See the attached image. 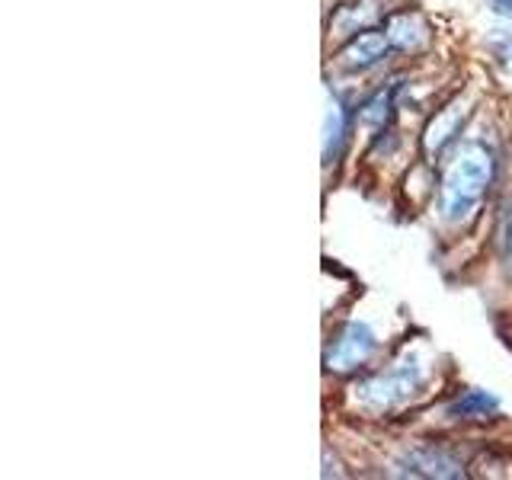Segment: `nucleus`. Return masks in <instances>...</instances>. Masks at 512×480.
I'll use <instances>...</instances> for the list:
<instances>
[{
	"label": "nucleus",
	"instance_id": "obj_5",
	"mask_svg": "<svg viewBox=\"0 0 512 480\" xmlns=\"http://www.w3.org/2000/svg\"><path fill=\"white\" fill-rule=\"evenodd\" d=\"M391 45V36L388 32H362V36L352 39L346 48H343V64L346 68H372V64H378L384 58V52H388Z\"/></svg>",
	"mask_w": 512,
	"mask_h": 480
},
{
	"label": "nucleus",
	"instance_id": "obj_6",
	"mask_svg": "<svg viewBox=\"0 0 512 480\" xmlns=\"http://www.w3.org/2000/svg\"><path fill=\"white\" fill-rule=\"evenodd\" d=\"M461 119H464V109L455 103V106H448V109H442L436 119H432V125H429V132H426V151L429 154H439L448 141L455 138V132L461 128Z\"/></svg>",
	"mask_w": 512,
	"mask_h": 480
},
{
	"label": "nucleus",
	"instance_id": "obj_11",
	"mask_svg": "<svg viewBox=\"0 0 512 480\" xmlns=\"http://www.w3.org/2000/svg\"><path fill=\"white\" fill-rule=\"evenodd\" d=\"M490 4H493V10H496V13L512 16V0H490Z\"/></svg>",
	"mask_w": 512,
	"mask_h": 480
},
{
	"label": "nucleus",
	"instance_id": "obj_2",
	"mask_svg": "<svg viewBox=\"0 0 512 480\" xmlns=\"http://www.w3.org/2000/svg\"><path fill=\"white\" fill-rule=\"evenodd\" d=\"M423 381L420 365L413 359L397 362L388 372H381L375 378H368L365 384H359V400L368 407H394L400 400H407L410 394H416Z\"/></svg>",
	"mask_w": 512,
	"mask_h": 480
},
{
	"label": "nucleus",
	"instance_id": "obj_4",
	"mask_svg": "<svg viewBox=\"0 0 512 480\" xmlns=\"http://www.w3.org/2000/svg\"><path fill=\"white\" fill-rule=\"evenodd\" d=\"M400 474H413V477H458L461 464L452 455L439 452V448L420 445V448H413V452H407L404 458H400Z\"/></svg>",
	"mask_w": 512,
	"mask_h": 480
},
{
	"label": "nucleus",
	"instance_id": "obj_8",
	"mask_svg": "<svg viewBox=\"0 0 512 480\" xmlns=\"http://www.w3.org/2000/svg\"><path fill=\"white\" fill-rule=\"evenodd\" d=\"M343 132H346L343 106L333 100V103H330V109H327V122H324V154H327V160H333V157H336V151H340Z\"/></svg>",
	"mask_w": 512,
	"mask_h": 480
},
{
	"label": "nucleus",
	"instance_id": "obj_1",
	"mask_svg": "<svg viewBox=\"0 0 512 480\" xmlns=\"http://www.w3.org/2000/svg\"><path fill=\"white\" fill-rule=\"evenodd\" d=\"M493 180V157L480 144H468L452 164L442 186V212L448 221H461L474 212V205Z\"/></svg>",
	"mask_w": 512,
	"mask_h": 480
},
{
	"label": "nucleus",
	"instance_id": "obj_10",
	"mask_svg": "<svg viewBox=\"0 0 512 480\" xmlns=\"http://www.w3.org/2000/svg\"><path fill=\"white\" fill-rule=\"evenodd\" d=\"M388 109H391V90L388 93H378L372 103H365L362 109V122H381L384 116H388Z\"/></svg>",
	"mask_w": 512,
	"mask_h": 480
},
{
	"label": "nucleus",
	"instance_id": "obj_7",
	"mask_svg": "<svg viewBox=\"0 0 512 480\" xmlns=\"http://www.w3.org/2000/svg\"><path fill=\"white\" fill-rule=\"evenodd\" d=\"M493 410H496V397H490L487 391H468L448 407V416H455V420H484Z\"/></svg>",
	"mask_w": 512,
	"mask_h": 480
},
{
	"label": "nucleus",
	"instance_id": "obj_9",
	"mask_svg": "<svg viewBox=\"0 0 512 480\" xmlns=\"http://www.w3.org/2000/svg\"><path fill=\"white\" fill-rule=\"evenodd\" d=\"M496 244H500V256L506 263H512V202L503 208L500 228H496Z\"/></svg>",
	"mask_w": 512,
	"mask_h": 480
},
{
	"label": "nucleus",
	"instance_id": "obj_3",
	"mask_svg": "<svg viewBox=\"0 0 512 480\" xmlns=\"http://www.w3.org/2000/svg\"><path fill=\"white\" fill-rule=\"evenodd\" d=\"M372 349H375L372 327L352 320V324H346L343 333L333 340V346L327 352V368H333V372H349V368L362 365L368 356H372Z\"/></svg>",
	"mask_w": 512,
	"mask_h": 480
}]
</instances>
